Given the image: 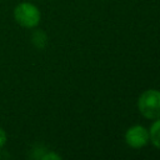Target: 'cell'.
<instances>
[{"label":"cell","mask_w":160,"mask_h":160,"mask_svg":"<svg viewBox=\"0 0 160 160\" xmlns=\"http://www.w3.org/2000/svg\"><path fill=\"white\" fill-rule=\"evenodd\" d=\"M140 112L149 119L160 118V91L148 90L141 94L138 102Z\"/></svg>","instance_id":"6da1fadb"},{"label":"cell","mask_w":160,"mask_h":160,"mask_svg":"<svg viewBox=\"0 0 160 160\" xmlns=\"http://www.w3.org/2000/svg\"><path fill=\"white\" fill-rule=\"evenodd\" d=\"M14 16H15V20L20 25L26 26V28H32V26L38 25L39 20H40V12H39L38 8L30 2L19 4L15 8Z\"/></svg>","instance_id":"7a4b0ae2"},{"label":"cell","mask_w":160,"mask_h":160,"mask_svg":"<svg viewBox=\"0 0 160 160\" xmlns=\"http://www.w3.org/2000/svg\"><path fill=\"white\" fill-rule=\"evenodd\" d=\"M126 142L132 148H141L144 146L149 140V132L145 128L136 125L128 130L126 132Z\"/></svg>","instance_id":"3957f363"},{"label":"cell","mask_w":160,"mask_h":160,"mask_svg":"<svg viewBox=\"0 0 160 160\" xmlns=\"http://www.w3.org/2000/svg\"><path fill=\"white\" fill-rule=\"evenodd\" d=\"M150 139L152 144L160 149V119L152 124L150 130Z\"/></svg>","instance_id":"277c9868"},{"label":"cell","mask_w":160,"mask_h":160,"mask_svg":"<svg viewBox=\"0 0 160 160\" xmlns=\"http://www.w3.org/2000/svg\"><path fill=\"white\" fill-rule=\"evenodd\" d=\"M32 41L38 48H44L46 45V35L42 31H36L32 35Z\"/></svg>","instance_id":"5b68a950"},{"label":"cell","mask_w":160,"mask_h":160,"mask_svg":"<svg viewBox=\"0 0 160 160\" xmlns=\"http://www.w3.org/2000/svg\"><path fill=\"white\" fill-rule=\"evenodd\" d=\"M5 141H6V135H5V132H4V130L0 128V148L5 144Z\"/></svg>","instance_id":"8992f818"},{"label":"cell","mask_w":160,"mask_h":160,"mask_svg":"<svg viewBox=\"0 0 160 160\" xmlns=\"http://www.w3.org/2000/svg\"><path fill=\"white\" fill-rule=\"evenodd\" d=\"M42 159H45V160H48V159H60V156L55 155V154H48V155H44Z\"/></svg>","instance_id":"52a82bcc"}]
</instances>
